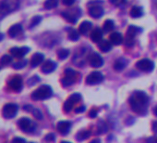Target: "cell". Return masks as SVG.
Returning a JSON list of instances; mask_svg holds the SVG:
<instances>
[{
  "mask_svg": "<svg viewBox=\"0 0 157 143\" xmlns=\"http://www.w3.org/2000/svg\"><path fill=\"white\" fill-rule=\"evenodd\" d=\"M132 111L138 114H145L149 105V97L143 91H135L128 99Z\"/></svg>",
  "mask_w": 157,
  "mask_h": 143,
  "instance_id": "obj_1",
  "label": "cell"
},
{
  "mask_svg": "<svg viewBox=\"0 0 157 143\" xmlns=\"http://www.w3.org/2000/svg\"><path fill=\"white\" fill-rule=\"evenodd\" d=\"M20 6V0H2L0 2V21L16 10Z\"/></svg>",
  "mask_w": 157,
  "mask_h": 143,
  "instance_id": "obj_2",
  "label": "cell"
},
{
  "mask_svg": "<svg viewBox=\"0 0 157 143\" xmlns=\"http://www.w3.org/2000/svg\"><path fill=\"white\" fill-rule=\"evenodd\" d=\"M53 95V90L50 86L44 85L34 90L32 94V99L33 100H44L51 98Z\"/></svg>",
  "mask_w": 157,
  "mask_h": 143,
  "instance_id": "obj_3",
  "label": "cell"
},
{
  "mask_svg": "<svg viewBox=\"0 0 157 143\" xmlns=\"http://www.w3.org/2000/svg\"><path fill=\"white\" fill-rule=\"evenodd\" d=\"M82 100V95L78 94V93H74L72 94L64 103V112H69L75 104H77L78 102H80Z\"/></svg>",
  "mask_w": 157,
  "mask_h": 143,
  "instance_id": "obj_4",
  "label": "cell"
},
{
  "mask_svg": "<svg viewBox=\"0 0 157 143\" xmlns=\"http://www.w3.org/2000/svg\"><path fill=\"white\" fill-rule=\"evenodd\" d=\"M19 107L15 103H8L3 107L2 114L6 119H11L14 118L18 112Z\"/></svg>",
  "mask_w": 157,
  "mask_h": 143,
  "instance_id": "obj_5",
  "label": "cell"
},
{
  "mask_svg": "<svg viewBox=\"0 0 157 143\" xmlns=\"http://www.w3.org/2000/svg\"><path fill=\"white\" fill-rule=\"evenodd\" d=\"M18 126L23 132H33L35 129V127H36L35 124L31 119H29L27 117L21 118L18 121Z\"/></svg>",
  "mask_w": 157,
  "mask_h": 143,
  "instance_id": "obj_6",
  "label": "cell"
},
{
  "mask_svg": "<svg viewBox=\"0 0 157 143\" xmlns=\"http://www.w3.org/2000/svg\"><path fill=\"white\" fill-rule=\"evenodd\" d=\"M141 32V29L134 26V25H130L128 29L127 32V38H126V46L128 47H131L134 44V37L140 33Z\"/></svg>",
  "mask_w": 157,
  "mask_h": 143,
  "instance_id": "obj_7",
  "label": "cell"
},
{
  "mask_svg": "<svg viewBox=\"0 0 157 143\" xmlns=\"http://www.w3.org/2000/svg\"><path fill=\"white\" fill-rule=\"evenodd\" d=\"M103 80H104V76L102 73H100V72H93V73H91L87 76L86 84L94 86V85L100 84L101 82H103Z\"/></svg>",
  "mask_w": 157,
  "mask_h": 143,
  "instance_id": "obj_8",
  "label": "cell"
},
{
  "mask_svg": "<svg viewBox=\"0 0 157 143\" xmlns=\"http://www.w3.org/2000/svg\"><path fill=\"white\" fill-rule=\"evenodd\" d=\"M136 67L143 72H151L153 70L154 63L149 59H142L136 63Z\"/></svg>",
  "mask_w": 157,
  "mask_h": 143,
  "instance_id": "obj_9",
  "label": "cell"
},
{
  "mask_svg": "<svg viewBox=\"0 0 157 143\" xmlns=\"http://www.w3.org/2000/svg\"><path fill=\"white\" fill-rule=\"evenodd\" d=\"M22 78L21 76H13L10 81L9 82V87L15 92H20L22 89Z\"/></svg>",
  "mask_w": 157,
  "mask_h": 143,
  "instance_id": "obj_10",
  "label": "cell"
},
{
  "mask_svg": "<svg viewBox=\"0 0 157 143\" xmlns=\"http://www.w3.org/2000/svg\"><path fill=\"white\" fill-rule=\"evenodd\" d=\"M90 65L94 68H100L104 64V59L98 53H93L89 58Z\"/></svg>",
  "mask_w": 157,
  "mask_h": 143,
  "instance_id": "obj_11",
  "label": "cell"
},
{
  "mask_svg": "<svg viewBox=\"0 0 157 143\" xmlns=\"http://www.w3.org/2000/svg\"><path fill=\"white\" fill-rule=\"evenodd\" d=\"M56 128L61 135L66 136L69 133V130L71 128V123L69 121H60L58 122Z\"/></svg>",
  "mask_w": 157,
  "mask_h": 143,
  "instance_id": "obj_12",
  "label": "cell"
},
{
  "mask_svg": "<svg viewBox=\"0 0 157 143\" xmlns=\"http://www.w3.org/2000/svg\"><path fill=\"white\" fill-rule=\"evenodd\" d=\"M30 51V48L27 47H12L10 49V53L13 57L21 59L24 57L28 52Z\"/></svg>",
  "mask_w": 157,
  "mask_h": 143,
  "instance_id": "obj_13",
  "label": "cell"
},
{
  "mask_svg": "<svg viewBox=\"0 0 157 143\" xmlns=\"http://www.w3.org/2000/svg\"><path fill=\"white\" fill-rule=\"evenodd\" d=\"M56 68V63L51 59L45 60L42 65V72L44 74H50L54 72Z\"/></svg>",
  "mask_w": 157,
  "mask_h": 143,
  "instance_id": "obj_14",
  "label": "cell"
},
{
  "mask_svg": "<svg viewBox=\"0 0 157 143\" xmlns=\"http://www.w3.org/2000/svg\"><path fill=\"white\" fill-rule=\"evenodd\" d=\"M89 14L93 18H100L104 14V9L101 6H93L89 9Z\"/></svg>",
  "mask_w": 157,
  "mask_h": 143,
  "instance_id": "obj_15",
  "label": "cell"
},
{
  "mask_svg": "<svg viewBox=\"0 0 157 143\" xmlns=\"http://www.w3.org/2000/svg\"><path fill=\"white\" fill-rule=\"evenodd\" d=\"M23 109H24V111L33 113V115L36 119H38V120H42V119H43V113H42V112H41L39 109L33 108L32 105H25V106L23 107Z\"/></svg>",
  "mask_w": 157,
  "mask_h": 143,
  "instance_id": "obj_16",
  "label": "cell"
},
{
  "mask_svg": "<svg viewBox=\"0 0 157 143\" xmlns=\"http://www.w3.org/2000/svg\"><path fill=\"white\" fill-rule=\"evenodd\" d=\"M44 59V55L42 53H35L32 59H31V66L32 67H37L38 65H40Z\"/></svg>",
  "mask_w": 157,
  "mask_h": 143,
  "instance_id": "obj_17",
  "label": "cell"
},
{
  "mask_svg": "<svg viewBox=\"0 0 157 143\" xmlns=\"http://www.w3.org/2000/svg\"><path fill=\"white\" fill-rule=\"evenodd\" d=\"M93 27V23L89 21H84L81 23L80 27H78V31H80V34L82 35H87L90 30Z\"/></svg>",
  "mask_w": 157,
  "mask_h": 143,
  "instance_id": "obj_18",
  "label": "cell"
},
{
  "mask_svg": "<svg viewBox=\"0 0 157 143\" xmlns=\"http://www.w3.org/2000/svg\"><path fill=\"white\" fill-rule=\"evenodd\" d=\"M103 38V31L100 28H95L91 34V39L94 43H100Z\"/></svg>",
  "mask_w": 157,
  "mask_h": 143,
  "instance_id": "obj_19",
  "label": "cell"
},
{
  "mask_svg": "<svg viewBox=\"0 0 157 143\" xmlns=\"http://www.w3.org/2000/svg\"><path fill=\"white\" fill-rule=\"evenodd\" d=\"M110 41L113 45H116V46H118V45H121L122 42H123V36L120 33L118 32H115L113 34L110 35Z\"/></svg>",
  "mask_w": 157,
  "mask_h": 143,
  "instance_id": "obj_20",
  "label": "cell"
},
{
  "mask_svg": "<svg viewBox=\"0 0 157 143\" xmlns=\"http://www.w3.org/2000/svg\"><path fill=\"white\" fill-rule=\"evenodd\" d=\"M22 33V26L21 24H14L13 26H11L9 30V35L10 37L14 38L16 36H18L20 34Z\"/></svg>",
  "mask_w": 157,
  "mask_h": 143,
  "instance_id": "obj_21",
  "label": "cell"
},
{
  "mask_svg": "<svg viewBox=\"0 0 157 143\" xmlns=\"http://www.w3.org/2000/svg\"><path fill=\"white\" fill-rule=\"evenodd\" d=\"M62 17H64L67 22H69L72 24H75L78 22V15H76L71 11H63Z\"/></svg>",
  "mask_w": 157,
  "mask_h": 143,
  "instance_id": "obj_22",
  "label": "cell"
},
{
  "mask_svg": "<svg viewBox=\"0 0 157 143\" xmlns=\"http://www.w3.org/2000/svg\"><path fill=\"white\" fill-rule=\"evenodd\" d=\"M99 48L101 49V51H103L105 53L109 52L112 49V44H111V42H109L107 40H102L99 43Z\"/></svg>",
  "mask_w": 157,
  "mask_h": 143,
  "instance_id": "obj_23",
  "label": "cell"
},
{
  "mask_svg": "<svg viewBox=\"0 0 157 143\" xmlns=\"http://www.w3.org/2000/svg\"><path fill=\"white\" fill-rule=\"evenodd\" d=\"M143 15V10L140 7H133L131 10H130V16L132 18H140Z\"/></svg>",
  "mask_w": 157,
  "mask_h": 143,
  "instance_id": "obj_24",
  "label": "cell"
},
{
  "mask_svg": "<svg viewBox=\"0 0 157 143\" xmlns=\"http://www.w3.org/2000/svg\"><path fill=\"white\" fill-rule=\"evenodd\" d=\"M126 63H127V61L124 59H118L114 63V69L116 71H122L125 68Z\"/></svg>",
  "mask_w": 157,
  "mask_h": 143,
  "instance_id": "obj_25",
  "label": "cell"
},
{
  "mask_svg": "<svg viewBox=\"0 0 157 143\" xmlns=\"http://www.w3.org/2000/svg\"><path fill=\"white\" fill-rule=\"evenodd\" d=\"M90 136H91V132L90 131H88V130H82V131H80V132L77 134L76 137H77V139L78 141H82V140L87 139Z\"/></svg>",
  "mask_w": 157,
  "mask_h": 143,
  "instance_id": "obj_26",
  "label": "cell"
},
{
  "mask_svg": "<svg viewBox=\"0 0 157 143\" xmlns=\"http://www.w3.org/2000/svg\"><path fill=\"white\" fill-rule=\"evenodd\" d=\"M115 27V23L112 20H106L105 22H104V25H103V30L105 32V33H108L110 31H112Z\"/></svg>",
  "mask_w": 157,
  "mask_h": 143,
  "instance_id": "obj_27",
  "label": "cell"
},
{
  "mask_svg": "<svg viewBox=\"0 0 157 143\" xmlns=\"http://www.w3.org/2000/svg\"><path fill=\"white\" fill-rule=\"evenodd\" d=\"M59 0H46L44 2V8L46 10H53L57 7Z\"/></svg>",
  "mask_w": 157,
  "mask_h": 143,
  "instance_id": "obj_28",
  "label": "cell"
},
{
  "mask_svg": "<svg viewBox=\"0 0 157 143\" xmlns=\"http://www.w3.org/2000/svg\"><path fill=\"white\" fill-rule=\"evenodd\" d=\"M75 80H76V78L65 76L64 78H62L61 84L63 85V87H69V86H71V85H73L75 83Z\"/></svg>",
  "mask_w": 157,
  "mask_h": 143,
  "instance_id": "obj_29",
  "label": "cell"
},
{
  "mask_svg": "<svg viewBox=\"0 0 157 143\" xmlns=\"http://www.w3.org/2000/svg\"><path fill=\"white\" fill-rule=\"evenodd\" d=\"M57 56H58L59 59H66L69 56V50L66 49V48H62L57 51Z\"/></svg>",
  "mask_w": 157,
  "mask_h": 143,
  "instance_id": "obj_30",
  "label": "cell"
},
{
  "mask_svg": "<svg viewBox=\"0 0 157 143\" xmlns=\"http://www.w3.org/2000/svg\"><path fill=\"white\" fill-rule=\"evenodd\" d=\"M68 38L72 41H77L80 38V35L75 30V29H70L68 32Z\"/></svg>",
  "mask_w": 157,
  "mask_h": 143,
  "instance_id": "obj_31",
  "label": "cell"
},
{
  "mask_svg": "<svg viewBox=\"0 0 157 143\" xmlns=\"http://www.w3.org/2000/svg\"><path fill=\"white\" fill-rule=\"evenodd\" d=\"M27 63H28V60L27 59H22V60H20V61L14 63L13 64V68L15 70H21V69L24 68L27 65Z\"/></svg>",
  "mask_w": 157,
  "mask_h": 143,
  "instance_id": "obj_32",
  "label": "cell"
},
{
  "mask_svg": "<svg viewBox=\"0 0 157 143\" xmlns=\"http://www.w3.org/2000/svg\"><path fill=\"white\" fill-rule=\"evenodd\" d=\"M65 76H68V77H72V78H76L77 76V72L71 68H67L65 70Z\"/></svg>",
  "mask_w": 157,
  "mask_h": 143,
  "instance_id": "obj_33",
  "label": "cell"
},
{
  "mask_svg": "<svg viewBox=\"0 0 157 143\" xmlns=\"http://www.w3.org/2000/svg\"><path fill=\"white\" fill-rule=\"evenodd\" d=\"M97 129H98V131H99L100 134L105 133V132L107 131V125H106V124H105V122L100 121V123H99L98 125H97Z\"/></svg>",
  "mask_w": 157,
  "mask_h": 143,
  "instance_id": "obj_34",
  "label": "cell"
},
{
  "mask_svg": "<svg viewBox=\"0 0 157 143\" xmlns=\"http://www.w3.org/2000/svg\"><path fill=\"white\" fill-rule=\"evenodd\" d=\"M41 21H42V17L41 16H35V17H33V20H32V22L30 24V27L33 28V27L38 25L41 22Z\"/></svg>",
  "mask_w": 157,
  "mask_h": 143,
  "instance_id": "obj_35",
  "label": "cell"
},
{
  "mask_svg": "<svg viewBox=\"0 0 157 143\" xmlns=\"http://www.w3.org/2000/svg\"><path fill=\"white\" fill-rule=\"evenodd\" d=\"M11 61H12V57H10V55H4V56H2L1 59H0L1 64H9Z\"/></svg>",
  "mask_w": 157,
  "mask_h": 143,
  "instance_id": "obj_36",
  "label": "cell"
},
{
  "mask_svg": "<svg viewBox=\"0 0 157 143\" xmlns=\"http://www.w3.org/2000/svg\"><path fill=\"white\" fill-rule=\"evenodd\" d=\"M109 2L115 6H121V5L126 4L127 0H109Z\"/></svg>",
  "mask_w": 157,
  "mask_h": 143,
  "instance_id": "obj_37",
  "label": "cell"
},
{
  "mask_svg": "<svg viewBox=\"0 0 157 143\" xmlns=\"http://www.w3.org/2000/svg\"><path fill=\"white\" fill-rule=\"evenodd\" d=\"M39 81H40V78H39L38 76H33L32 78H30V79H29L28 84L32 86V85L36 84V83H37V82H39Z\"/></svg>",
  "mask_w": 157,
  "mask_h": 143,
  "instance_id": "obj_38",
  "label": "cell"
},
{
  "mask_svg": "<svg viewBox=\"0 0 157 143\" xmlns=\"http://www.w3.org/2000/svg\"><path fill=\"white\" fill-rule=\"evenodd\" d=\"M45 140L46 141H55L56 140V136L53 133H50L45 136Z\"/></svg>",
  "mask_w": 157,
  "mask_h": 143,
  "instance_id": "obj_39",
  "label": "cell"
},
{
  "mask_svg": "<svg viewBox=\"0 0 157 143\" xmlns=\"http://www.w3.org/2000/svg\"><path fill=\"white\" fill-rule=\"evenodd\" d=\"M11 143H26V140L24 138H22V137H17L12 139Z\"/></svg>",
  "mask_w": 157,
  "mask_h": 143,
  "instance_id": "obj_40",
  "label": "cell"
},
{
  "mask_svg": "<svg viewBox=\"0 0 157 143\" xmlns=\"http://www.w3.org/2000/svg\"><path fill=\"white\" fill-rule=\"evenodd\" d=\"M89 116L91 118H95L97 116V111L95 109H92L89 112Z\"/></svg>",
  "mask_w": 157,
  "mask_h": 143,
  "instance_id": "obj_41",
  "label": "cell"
},
{
  "mask_svg": "<svg viewBox=\"0 0 157 143\" xmlns=\"http://www.w3.org/2000/svg\"><path fill=\"white\" fill-rule=\"evenodd\" d=\"M62 2H63V4L66 5V6H71V5L74 4L75 0H62Z\"/></svg>",
  "mask_w": 157,
  "mask_h": 143,
  "instance_id": "obj_42",
  "label": "cell"
},
{
  "mask_svg": "<svg viewBox=\"0 0 157 143\" xmlns=\"http://www.w3.org/2000/svg\"><path fill=\"white\" fill-rule=\"evenodd\" d=\"M85 112V106H80L75 109L76 113H80V112Z\"/></svg>",
  "mask_w": 157,
  "mask_h": 143,
  "instance_id": "obj_43",
  "label": "cell"
},
{
  "mask_svg": "<svg viewBox=\"0 0 157 143\" xmlns=\"http://www.w3.org/2000/svg\"><path fill=\"white\" fill-rule=\"evenodd\" d=\"M151 128H152V131H154V132H157V121L153 122Z\"/></svg>",
  "mask_w": 157,
  "mask_h": 143,
  "instance_id": "obj_44",
  "label": "cell"
},
{
  "mask_svg": "<svg viewBox=\"0 0 157 143\" xmlns=\"http://www.w3.org/2000/svg\"><path fill=\"white\" fill-rule=\"evenodd\" d=\"M90 143H101V141H100V139H98V138H95V139L92 140Z\"/></svg>",
  "mask_w": 157,
  "mask_h": 143,
  "instance_id": "obj_45",
  "label": "cell"
},
{
  "mask_svg": "<svg viewBox=\"0 0 157 143\" xmlns=\"http://www.w3.org/2000/svg\"><path fill=\"white\" fill-rule=\"evenodd\" d=\"M153 114L157 116V106H156V107H155V108L153 109Z\"/></svg>",
  "mask_w": 157,
  "mask_h": 143,
  "instance_id": "obj_46",
  "label": "cell"
},
{
  "mask_svg": "<svg viewBox=\"0 0 157 143\" xmlns=\"http://www.w3.org/2000/svg\"><path fill=\"white\" fill-rule=\"evenodd\" d=\"M60 143H71V142H69V141H65V140H64V141H61Z\"/></svg>",
  "mask_w": 157,
  "mask_h": 143,
  "instance_id": "obj_47",
  "label": "cell"
},
{
  "mask_svg": "<svg viewBox=\"0 0 157 143\" xmlns=\"http://www.w3.org/2000/svg\"><path fill=\"white\" fill-rule=\"evenodd\" d=\"M156 143H157V139H156Z\"/></svg>",
  "mask_w": 157,
  "mask_h": 143,
  "instance_id": "obj_48",
  "label": "cell"
}]
</instances>
